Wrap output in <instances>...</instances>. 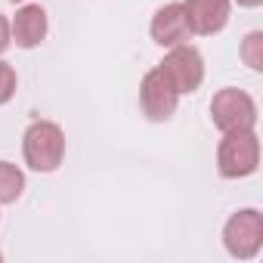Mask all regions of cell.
Returning a JSON list of instances; mask_svg holds the SVG:
<instances>
[{
	"label": "cell",
	"instance_id": "6da1fadb",
	"mask_svg": "<svg viewBox=\"0 0 263 263\" xmlns=\"http://www.w3.org/2000/svg\"><path fill=\"white\" fill-rule=\"evenodd\" d=\"M260 167V137L254 127L226 130L217 146V171L223 180H245Z\"/></svg>",
	"mask_w": 263,
	"mask_h": 263
},
{
	"label": "cell",
	"instance_id": "7a4b0ae2",
	"mask_svg": "<svg viewBox=\"0 0 263 263\" xmlns=\"http://www.w3.org/2000/svg\"><path fill=\"white\" fill-rule=\"evenodd\" d=\"M25 164L37 174H53L65 161V134L56 121H31L22 134Z\"/></svg>",
	"mask_w": 263,
	"mask_h": 263
},
{
	"label": "cell",
	"instance_id": "7c38bea8",
	"mask_svg": "<svg viewBox=\"0 0 263 263\" xmlns=\"http://www.w3.org/2000/svg\"><path fill=\"white\" fill-rule=\"evenodd\" d=\"M16 87H19V78H16V68L10 62L0 59V105H7L13 96H16Z\"/></svg>",
	"mask_w": 263,
	"mask_h": 263
},
{
	"label": "cell",
	"instance_id": "30bf717a",
	"mask_svg": "<svg viewBox=\"0 0 263 263\" xmlns=\"http://www.w3.org/2000/svg\"><path fill=\"white\" fill-rule=\"evenodd\" d=\"M22 192H25V174L10 161H0V204H16Z\"/></svg>",
	"mask_w": 263,
	"mask_h": 263
},
{
	"label": "cell",
	"instance_id": "9a60e30c",
	"mask_svg": "<svg viewBox=\"0 0 263 263\" xmlns=\"http://www.w3.org/2000/svg\"><path fill=\"white\" fill-rule=\"evenodd\" d=\"M10 4H28V0H10Z\"/></svg>",
	"mask_w": 263,
	"mask_h": 263
},
{
	"label": "cell",
	"instance_id": "9c48e42d",
	"mask_svg": "<svg viewBox=\"0 0 263 263\" xmlns=\"http://www.w3.org/2000/svg\"><path fill=\"white\" fill-rule=\"evenodd\" d=\"M50 31V22H47V10L41 4H22L16 10V16L10 19V34H13V44L22 47V50H34L44 44Z\"/></svg>",
	"mask_w": 263,
	"mask_h": 263
},
{
	"label": "cell",
	"instance_id": "5bb4252c",
	"mask_svg": "<svg viewBox=\"0 0 263 263\" xmlns=\"http://www.w3.org/2000/svg\"><path fill=\"white\" fill-rule=\"evenodd\" d=\"M232 4H238L241 10H257V7H263V0H232Z\"/></svg>",
	"mask_w": 263,
	"mask_h": 263
},
{
	"label": "cell",
	"instance_id": "3957f363",
	"mask_svg": "<svg viewBox=\"0 0 263 263\" xmlns=\"http://www.w3.org/2000/svg\"><path fill=\"white\" fill-rule=\"evenodd\" d=\"M223 248L235 260H254L263 248V214L257 208L235 211L223 226Z\"/></svg>",
	"mask_w": 263,
	"mask_h": 263
},
{
	"label": "cell",
	"instance_id": "8fae6325",
	"mask_svg": "<svg viewBox=\"0 0 263 263\" xmlns=\"http://www.w3.org/2000/svg\"><path fill=\"white\" fill-rule=\"evenodd\" d=\"M238 56H241V62H245L251 71H263V31L245 34V41H241V47H238Z\"/></svg>",
	"mask_w": 263,
	"mask_h": 263
},
{
	"label": "cell",
	"instance_id": "52a82bcc",
	"mask_svg": "<svg viewBox=\"0 0 263 263\" xmlns=\"http://www.w3.org/2000/svg\"><path fill=\"white\" fill-rule=\"evenodd\" d=\"M183 13L189 19L192 34L198 37H214L226 28L232 0H183Z\"/></svg>",
	"mask_w": 263,
	"mask_h": 263
},
{
	"label": "cell",
	"instance_id": "4fadbf2b",
	"mask_svg": "<svg viewBox=\"0 0 263 263\" xmlns=\"http://www.w3.org/2000/svg\"><path fill=\"white\" fill-rule=\"evenodd\" d=\"M10 44H13V34H10V19L0 13V56H4L7 50H10Z\"/></svg>",
	"mask_w": 263,
	"mask_h": 263
},
{
	"label": "cell",
	"instance_id": "ba28073f",
	"mask_svg": "<svg viewBox=\"0 0 263 263\" xmlns=\"http://www.w3.org/2000/svg\"><path fill=\"white\" fill-rule=\"evenodd\" d=\"M149 34L164 50L189 44L192 28H189V19L183 13V4H164V7H158L155 16H152V22H149Z\"/></svg>",
	"mask_w": 263,
	"mask_h": 263
},
{
	"label": "cell",
	"instance_id": "5b68a950",
	"mask_svg": "<svg viewBox=\"0 0 263 263\" xmlns=\"http://www.w3.org/2000/svg\"><path fill=\"white\" fill-rule=\"evenodd\" d=\"M158 68L167 74V81L177 87V93H180V96L195 93V90L204 84V56H201L192 44L171 47V50H167V56L158 62Z\"/></svg>",
	"mask_w": 263,
	"mask_h": 263
},
{
	"label": "cell",
	"instance_id": "277c9868",
	"mask_svg": "<svg viewBox=\"0 0 263 263\" xmlns=\"http://www.w3.org/2000/svg\"><path fill=\"white\" fill-rule=\"evenodd\" d=\"M211 121H214V127L220 134L254 127L257 124V102H254L251 93H245L238 87H223L211 99Z\"/></svg>",
	"mask_w": 263,
	"mask_h": 263
},
{
	"label": "cell",
	"instance_id": "2e32d148",
	"mask_svg": "<svg viewBox=\"0 0 263 263\" xmlns=\"http://www.w3.org/2000/svg\"><path fill=\"white\" fill-rule=\"evenodd\" d=\"M0 260H4V254H0Z\"/></svg>",
	"mask_w": 263,
	"mask_h": 263
},
{
	"label": "cell",
	"instance_id": "8992f818",
	"mask_svg": "<svg viewBox=\"0 0 263 263\" xmlns=\"http://www.w3.org/2000/svg\"><path fill=\"white\" fill-rule=\"evenodd\" d=\"M177 105H180V93L167 81V74L158 65L152 71H146L143 84H140V108H143V115L149 121H155V124H164V121L174 118Z\"/></svg>",
	"mask_w": 263,
	"mask_h": 263
}]
</instances>
